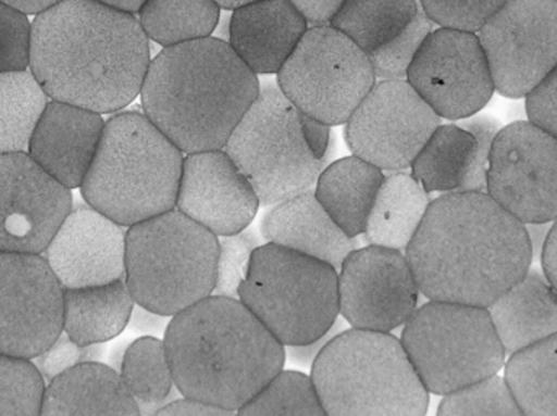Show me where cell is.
I'll use <instances>...</instances> for the list:
<instances>
[{"label": "cell", "mask_w": 557, "mask_h": 416, "mask_svg": "<svg viewBox=\"0 0 557 416\" xmlns=\"http://www.w3.org/2000/svg\"><path fill=\"white\" fill-rule=\"evenodd\" d=\"M153 416H238L237 412L225 411V408L212 407L201 402L188 401V399H176L172 404L163 407Z\"/></svg>", "instance_id": "46"}, {"label": "cell", "mask_w": 557, "mask_h": 416, "mask_svg": "<svg viewBox=\"0 0 557 416\" xmlns=\"http://www.w3.org/2000/svg\"><path fill=\"white\" fill-rule=\"evenodd\" d=\"M64 288L42 254L0 252V355L36 360L62 333Z\"/></svg>", "instance_id": "16"}, {"label": "cell", "mask_w": 557, "mask_h": 416, "mask_svg": "<svg viewBox=\"0 0 557 416\" xmlns=\"http://www.w3.org/2000/svg\"><path fill=\"white\" fill-rule=\"evenodd\" d=\"M419 9V0H346L331 26L372 55L398 38Z\"/></svg>", "instance_id": "32"}, {"label": "cell", "mask_w": 557, "mask_h": 416, "mask_svg": "<svg viewBox=\"0 0 557 416\" xmlns=\"http://www.w3.org/2000/svg\"><path fill=\"white\" fill-rule=\"evenodd\" d=\"M120 376L143 416H153L182 398L175 394L178 389L165 343L156 337H143L127 346L121 360Z\"/></svg>", "instance_id": "31"}, {"label": "cell", "mask_w": 557, "mask_h": 416, "mask_svg": "<svg viewBox=\"0 0 557 416\" xmlns=\"http://www.w3.org/2000/svg\"><path fill=\"white\" fill-rule=\"evenodd\" d=\"M553 223H545V225H525L527 232H529L530 244H532L533 261L536 257H542L543 245H545L546 238H548L549 228Z\"/></svg>", "instance_id": "50"}, {"label": "cell", "mask_w": 557, "mask_h": 416, "mask_svg": "<svg viewBox=\"0 0 557 416\" xmlns=\"http://www.w3.org/2000/svg\"><path fill=\"white\" fill-rule=\"evenodd\" d=\"M383 181L382 169L359 156H347L323 169L314 196L347 236L359 238L366 232Z\"/></svg>", "instance_id": "27"}, {"label": "cell", "mask_w": 557, "mask_h": 416, "mask_svg": "<svg viewBox=\"0 0 557 416\" xmlns=\"http://www.w3.org/2000/svg\"><path fill=\"white\" fill-rule=\"evenodd\" d=\"M104 124L103 114L49 101L26 153L59 185L71 191L82 188L97 156Z\"/></svg>", "instance_id": "22"}, {"label": "cell", "mask_w": 557, "mask_h": 416, "mask_svg": "<svg viewBox=\"0 0 557 416\" xmlns=\"http://www.w3.org/2000/svg\"><path fill=\"white\" fill-rule=\"evenodd\" d=\"M406 81L441 116L465 121L493 98V75L476 33L437 28L422 42Z\"/></svg>", "instance_id": "15"}, {"label": "cell", "mask_w": 557, "mask_h": 416, "mask_svg": "<svg viewBox=\"0 0 557 416\" xmlns=\"http://www.w3.org/2000/svg\"><path fill=\"white\" fill-rule=\"evenodd\" d=\"M507 356L557 333V291L532 270L487 307Z\"/></svg>", "instance_id": "26"}, {"label": "cell", "mask_w": 557, "mask_h": 416, "mask_svg": "<svg viewBox=\"0 0 557 416\" xmlns=\"http://www.w3.org/2000/svg\"><path fill=\"white\" fill-rule=\"evenodd\" d=\"M308 31L290 0H257L234 10L228 45L257 75L278 74Z\"/></svg>", "instance_id": "23"}, {"label": "cell", "mask_w": 557, "mask_h": 416, "mask_svg": "<svg viewBox=\"0 0 557 416\" xmlns=\"http://www.w3.org/2000/svg\"><path fill=\"white\" fill-rule=\"evenodd\" d=\"M150 62L139 18L95 0H61L32 22L29 72L51 101L116 113L139 97Z\"/></svg>", "instance_id": "1"}, {"label": "cell", "mask_w": 557, "mask_h": 416, "mask_svg": "<svg viewBox=\"0 0 557 416\" xmlns=\"http://www.w3.org/2000/svg\"><path fill=\"white\" fill-rule=\"evenodd\" d=\"M308 26H330L346 0H290Z\"/></svg>", "instance_id": "44"}, {"label": "cell", "mask_w": 557, "mask_h": 416, "mask_svg": "<svg viewBox=\"0 0 557 416\" xmlns=\"http://www.w3.org/2000/svg\"><path fill=\"white\" fill-rule=\"evenodd\" d=\"M238 300L282 345H310L339 319V272L264 242L251 257Z\"/></svg>", "instance_id": "9"}, {"label": "cell", "mask_w": 557, "mask_h": 416, "mask_svg": "<svg viewBox=\"0 0 557 416\" xmlns=\"http://www.w3.org/2000/svg\"><path fill=\"white\" fill-rule=\"evenodd\" d=\"M486 194L523 225L557 219V139L530 121L494 139Z\"/></svg>", "instance_id": "14"}, {"label": "cell", "mask_w": 557, "mask_h": 416, "mask_svg": "<svg viewBox=\"0 0 557 416\" xmlns=\"http://www.w3.org/2000/svg\"><path fill=\"white\" fill-rule=\"evenodd\" d=\"M49 101L29 68L0 74V155L28 152Z\"/></svg>", "instance_id": "34"}, {"label": "cell", "mask_w": 557, "mask_h": 416, "mask_svg": "<svg viewBox=\"0 0 557 416\" xmlns=\"http://www.w3.org/2000/svg\"><path fill=\"white\" fill-rule=\"evenodd\" d=\"M401 345L429 394L444 398L493 378L506 365L487 307L429 301L405 324Z\"/></svg>", "instance_id": "10"}, {"label": "cell", "mask_w": 557, "mask_h": 416, "mask_svg": "<svg viewBox=\"0 0 557 416\" xmlns=\"http://www.w3.org/2000/svg\"><path fill=\"white\" fill-rule=\"evenodd\" d=\"M221 10L215 0H146L137 18L150 41L172 48L211 38Z\"/></svg>", "instance_id": "33"}, {"label": "cell", "mask_w": 557, "mask_h": 416, "mask_svg": "<svg viewBox=\"0 0 557 416\" xmlns=\"http://www.w3.org/2000/svg\"><path fill=\"white\" fill-rule=\"evenodd\" d=\"M219 238L173 209L129 226L126 280L137 306L173 317L212 297Z\"/></svg>", "instance_id": "8"}, {"label": "cell", "mask_w": 557, "mask_h": 416, "mask_svg": "<svg viewBox=\"0 0 557 416\" xmlns=\"http://www.w3.org/2000/svg\"><path fill=\"white\" fill-rule=\"evenodd\" d=\"M509 0H419L434 25L478 33Z\"/></svg>", "instance_id": "40"}, {"label": "cell", "mask_w": 557, "mask_h": 416, "mask_svg": "<svg viewBox=\"0 0 557 416\" xmlns=\"http://www.w3.org/2000/svg\"><path fill=\"white\" fill-rule=\"evenodd\" d=\"M311 381L327 416H425L429 391L401 340L347 329L311 365Z\"/></svg>", "instance_id": "7"}, {"label": "cell", "mask_w": 557, "mask_h": 416, "mask_svg": "<svg viewBox=\"0 0 557 416\" xmlns=\"http://www.w3.org/2000/svg\"><path fill=\"white\" fill-rule=\"evenodd\" d=\"M344 330L346 329H344L343 320L337 319L336 324L331 327V330L326 336L321 337V339H318L317 342L310 343V345L285 346V349H288V352L285 350V355H288V358H290L292 362L297 363V365L311 366L313 365L314 360H317V356L323 352L324 346H326L334 337L344 332Z\"/></svg>", "instance_id": "45"}, {"label": "cell", "mask_w": 557, "mask_h": 416, "mask_svg": "<svg viewBox=\"0 0 557 416\" xmlns=\"http://www.w3.org/2000/svg\"><path fill=\"white\" fill-rule=\"evenodd\" d=\"M478 38L496 91L525 98L557 67V0H509Z\"/></svg>", "instance_id": "13"}, {"label": "cell", "mask_w": 557, "mask_h": 416, "mask_svg": "<svg viewBox=\"0 0 557 416\" xmlns=\"http://www.w3.org/2000/svg\"><path fill=\"white\" fill-rule=\"evenodd\" d=\"M100 345L82 346L69 339L64 332L52 342V345L45 353L36 358V366L42 378H58L62 373L82 365V363L97 362L100 356Z\"/></svg>", "instance_id": "42"}, {"label": "cell", "mask_w": 557, "mask_h": 416, "mask_svg": "<svg viewBox=\"0 0 557 416\" xmlns=\"http://www.w3.org/2000/svg\"><path fill=\"white\" fill-rule=\"evenodd\" d=\"M506 379L525 416H557V333L509 356Z\"/></svg>", "instance_id": "30"}, {"label": "cell", "mask_w": 557, "mask_h": 416, "mask_svg": "<svg viewBox=\"0 0 557 416\" xmlns=\"http://www.w3.org/2000/svg\"><path fill=\"white\" fill-rule=\"evenodd\" d=\"M221 9L235 10L238 7L247 5V3L257 2V0H215Z\"/></svg>", "instance_id": "52"}, {"label": "cell", "mask_w": 557, "mask_h": 416, "mask_svg": "<svg viewBox=\"0 0 557 416\" xmlns=\"http://www.w3.org/2000/svg\"><path fill=\"white\" fill-rule=\"evenodd\" d=\"M419 285L405 252L366 245L339 268V314L350 329L389 333L418 310Z\"/></svg>", "instance_id": "17"}, {"label": "cell", "mask_w": 557, "mask_h": 416, "mask_svg": "<svg viewBox=\"0 0 557 416\" xmlns=\"http://www.w3.org/2000/svg\"><path fill=\"white\" fill-rule=\"evenodd\" d=\"M126 226L90 205L72 209L46 249L64 290L100 287L126 277Z\"/></svg>", "instance_id": "19"}, {"label": "cell", "mask_w": 557, "mask_h": 416, "mask_svg": "<svg viewBox=\"0 0 557 416\" xmlns=\"http://www.w3.org/2000/svg\"><path fill=\"white\" fill-rule=\"evenodd\" d=\"M163 343L182 398L232 412L284 371L287 358L242 301L215 294L173 316Z\"/></svg>", "instance_id": "3"}, {"label": "cell", "mask_w": 557, "mask_h": 416, "mask_svg": "<svg viewBox=\"0 0 557 416\" xmlns=\"http://www.w3.org/2000/svg\"><path fill=\"white\" fill-rule=\"evenodd\" d=\"M330 127L301 113L277 84L261 87L224 152L260 204L274 207L311 191L326 168Z\"/></svg>", "instance_id": "6"}, {"label": "cell", "mask_w": 557, "mask_h": 416, "mask_svg": "<svg viewBox=\"0 0 557 416\" xmlns=\"http://www.w3.org/2000/svg\"><path fill=\"white\" fill-rule=\"evenodd\" d=\"M71 210V189L28 153L0 155V252L45 254Z\"/></svg>", "instance_id": "18"}, {"label": "cell", "mask_w": 557, "mask_h": 416, "mask_svg": "<svg viewBox=\"0 0 557 416\" xmlns=\"http://www.w3.org/2000/svg\"><path fill=\"white\" fill-rule=\"evenodd\" d=\"M405 254L429 301L478 307H490L533 264L527 226L486 192L432 201Z\"/></svg>", "instance_id": "2"}, {"label": "cell", "mask_w": 557, "mask_h": 416, "mask_svg": "<svg viewBox=\"0 0 557 416\" xmlns=\"http://www.w3.org/2000/svg\"><path fill=\"white\" fill-rule=\"evenodd\" d=\"M260 199L224 150L191 153L183 162L176 210L221 236L237 235L253 222Z\"/></svg>", "instance_id": "20"}, {"label": "cell", "mask_w": 557, "mask_h": 416, "mask_svg": "<svg viewBox=\"0 0 557 416\" xmlns=\"http://www.w3.org/2000/svg\"><path fill=\"white\" fill-rule=\"evenodd\" d=\"M431 199L411 173L385 176L367 222L366 241L380 248L406 252L421 228Z\"/></svg>", "instance_id": "29"}, {"label": "cell", "mask_w": 557, "mask_h": 416, "mask_svg": "<svg viewBox=\"0 0 557 416\" xmlns=\"http://www.w3.org/2000/svg\"><path fill=\"white\" fill-rule=\"evenodd\" d=\"M238 416H327L310 376L282 371L250 402Z\"/></svg>", "instance_id": "35"}, {"label": "cell", "mask_w": 557, "mask_h": 416, "mask_svg": "<svg viewBox=\"0 0 557 416\" xmlns=\"http://www.w3.org/2000/svg\"><path fill=\"white\" fill-rule=\"evenodd\" d=\"M437 416H525L507 386L506 379L493 376L445 395Z\"/></svg>", "instance_id": "37"}, {"label": "cell", "mask_w": 557, "mask_h": 416, "mask_svg": "<svg viewBox=\"0 0 557 416\" xmlns=\"http://www.w3.org/2000/svg\"><path fill=\"white\" fill-rule=\"evenodd\" d=\"M45 378L32 360L0 355V416H39Z\"/></svg>", "instance_id": "36"}, {"label": "cell", "mask_w": 557, "mask_h": 416, "mask_svg": "<svg viewBox=\"0 0 557 416\" xmlns=\"http://www.w3.org/2000/svg\"><path fill=\"white\" fill-rule=\"evenodd\" d=\"M525 98L530 123L557 139V67Z\"/></svg>", "instance_id": "43"}, {"label": "cell", "mask_w": 557, "mask_h": 416, "mask_svg": "<svg viewBox=\"0 0 557 416\" xmlns=\"http://www.w3.org/2000/svg\"><path fill=\"white\" fill-rule=\"evenodd\" d=\"M540 261H542L543 274L557 291V219L549 228Z\"/></svg>", "instance_id": "47"}, {"label": "cell", "mask_w": 557, "mask_h": 416, "mask_svg": "<svg viewBox=\"0 0 557 416\" xmlns=\"http://www.w3.org/2000/svg\"><path fill=\"white\" fill-rule=\"evenodd\" d=\"M183 155L146 114H116L104 124L82 196L91 209L129 228L176 207Z\"/></svg>", "instance_id": "5"}, {"label": "cell", "mask_w": 557, "mask_h": 416, "mask_svg": "<svg viewBox=\"0 0 557 416\" xmlns=\"http://www.w3.org/2000/svg\"><path fill=\"white\" fill-rule=\"evenodd\" d=\"M95 2L103 3V5L121 10V12L131 13V15H139L146 0H95Z\"/></svg>", "instance_id": "51"}, {"label": "cell", "mask_w": 557, "mask_h": 416, "mask_svg": "<svg viewBox=\"0 0 557 416\" xmlns=\"http://www.w3.org/2000/svg\"><path fill=\"white\" fill-rule=\"evenodd\" d=\"M441 124L408 81H376L346 123V143L382 172H406Z\"/></svg>", "instance_id": "12"}, {"label": "cell", "mask_w": 557, "mask_h": 416, "mask_svg": "<svg viewBox=\"0 0 557 416\" xmlns=\"http://www.w3.org/2000/svg\"><path fill=\"white\" fill-rule=\"evenodd\" d=\"M134 307L126 280L64 290L62 332L78 345H101L126 329Z\"/></svg>", "instance_id": "28"}, {"label": "cell", "mask_w": 557, "mask_h": 416, "mask_svg": "<svg viewBox=\"0 0 557 416\" xmlns=\"http://www.w3.org/2000/svg\"><path fill=\"white\" fill-rule=\"evenodd\" d=\"M375 84L369 55L331 25L308 28L277 74L282 93L327 127L346 124Z\"/></svg>", "instance_id": "11"}, {"label": "cell", "mask_w": 557, "mask_h": 416, "mask_svg": "<svg viewBox=\"0 0 557 416\" xmlns=\"http://www.w3.org/2000/svg\"><path fill=\"white\" fill-rule=\"evenodd\" d=\"M131 320H133L134 327H136L137 330H144V332H159L160 326H162L163 320H165V316L152 313V311L146 310V307L137 306L134 307Z\"/></svg>", "instance_id": "48"}, {"label": "cell", "mask_w": 557, "mask_h": 416, "mask_svg": "<svg viewBox=\"0 0 557 416\" xmlns=\"http://www.w3.org/2000/svg\"><path fill=\"white\" fill-rule=\"evenodd\" d=\"M258 75L227 41L163 48L140 90L144 114L185 155L224 150L260 94Z\"/></svg>", "instance_id": "4"}, {"label": "cell", "mask_w": 557, "mask_h": 416, "mask_svg": "<svg viewBox=\"0 0 557 416\" xmlns=\"http://www.w3.org/2000/svg\"><path fill=\"white\" fill-rule=\"evenodd\" d=\"M39 416H143L120 373L82 363L46 386Z\"/></svg>", "instance_id": "25"}, {"label": "cell", "mask_w": 557, "mask_h": 416, "mask_svg": "<svg viewBox=\"0 0 557 416\" xmlns=\"http://www.w3.org/2000/svg\"><path fill=\"white\" fill-rule=\"evenodd\" d=\"M261 236L268 244L326 262L337 272L350 252L359 249L357 238H350L337 226L314 191L274 205L263 216Z\"/></svg>", "instance_id": "24"}, {"label": "cell", "mask_w": 557, "mask_h": 416, "mask_svg": "<svg viewBox=\"0 0 557 416\" xmlns=\"http://www.w3.org/2000/svg\"><path fill=\"white\" fill-rule=\"evenodd\" d=\"M260 245V238L250 229L219 238L218 280L212 294L238 300L242 283L250 270L251 257Z\"/></svg>", "instance_id": "39"}, {"label": "cell", "mask_w": 557, "mask_h": 416, "mask_svg": "<svg viewBox=\"0 0 557 416\" xmlns=\"http://www.w3.org/2000/svg\"><path fill=\"white\" fill-rule=\"evenodd\" d=\"M32 22L26 13L0 0V74L29 68Z\"/></svg>", "instance_id": "41"}, {"label": "cell", "mask_w": 557, "mask_h": 416, "mask_svg": "<svg viewBox=\"0 0 557 416\" xmlns=\"http://www.w3.org/2000/svg\"><path fill=\"white\" fill-rule=\"evenodd\" d=\"M2 2L15 7L16 10L26 13V15L36 16L51 9V7H54L55 3L61 2V0H2Z\"/></svg>", "instance_id": "49"}, {"label": "cell", "mask_w": 557, "mask_h": 416, "mask_svg": "<svg viewBox=\"0 0 557 416\" xmlns=\"http://www.w3.org/2000/svg\"><path fill=\"white\" fill-rule=\"evenodd\" d=\"M434 22L429 18L428 13L421 7L418 15L398 38L383 46L375 54L369 55L376 80H406L409 65L414 61L422 42L434 31Z\"/></svg>", "instance_id": "38"}, {"label": "cell", "mask_w": 557, "mask_h": 416, "mask_svg": "<svg viewBox=\"0 0 557 416\" xmlns=\"http://www.w3.org/2000/svg\"><path fill=\"white\" fill-rule=\"evenodd\" d=\"M500 126L490 116L438 126L411 165L416 181L431 192H486L491 149Z\"/></svg>", "instance_id": "21"}]
</instances>
